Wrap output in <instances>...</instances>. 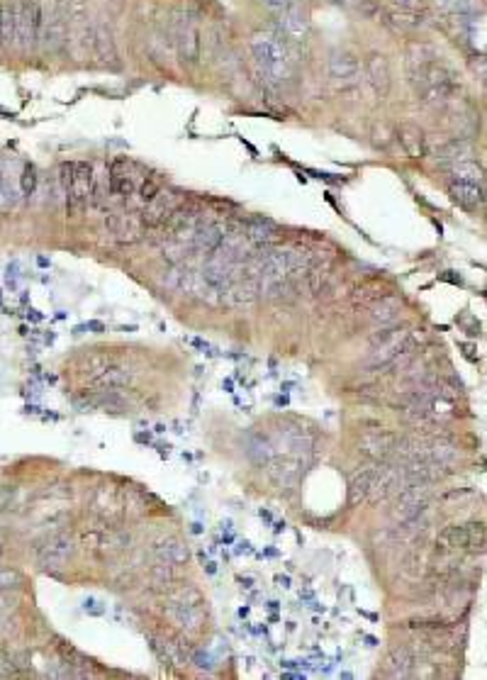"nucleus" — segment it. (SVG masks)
Listing matches in <instances>:
<instances>
[{
    "instance_id": "1",
    "label": "nucleus",
    "mask_w": 487,
    "mask_h": 680,
    "mask_svg": "<svg viewBox=\"0 0 487 680\" xmlns=\"http://www.w3.org/2000/svg\"><path fill=\"white\" fill-rule=\"evenodd\" d=\"M59 181H61V188H64L69 215L71 217L83 215L88 203L93 200V188H95L93 166L88 161L61 164V169H59Z\"/></svg>"
},
{
    "instance_id": "2",
    "label": "nucleus",
    "mask_w": 487,
    "mask_h": 680,
    "mask_svg": "<svg viewBox=\"0 0 487 680\" xmlns=\"http://www.w3.org/2000/svg\"><path fill=\"white\" fill-rule=\"evenodd\" d=\"M251 51H253V59L258 61L261 71H263L268 79L273 81H283L290 76V59H288V51H285V46L278 42V37H273V34H253L251 37Z\"/></svg>"
},
{
    "instance_id": "4",
    "label": "nucleus",
    "mask_w": 487,
    "mask_h": 680,
    "mask_svg": "<svg viewBox=\"0 0 487 680\" xmlns=\"http://www.w3.org/2000/svg\"><path fill=\"white\" fill-rule=\"evenodd\" d=\"M183 198H186V195H183V191H178V188H161V191H159L149 203L144 205V210H141V220L146 222V227L166 224L176 210H181Z\"/></svg>"
},
{
    "instance_id": "24",
    "label": "nucleus",
    "mask_w": 487,
    "mask_h": 680,
    "mask_svg": "<svg viewBox=\"0 0 487 680\" xmlns=\"http://www.w3.org/2000/svg\"><path fill=\"white\" fill-rule=\"evenodd\" d=\"M414 654L409 651L407 646H395L388 656V666H390V676L393 678H409L414 668Z\"/></svg>"
},
{
    "instance_id": "34",
    "label": "nucleus",
    "mask_w": 487,
    "mask_h": 680,
    "mask_svg": "<svg viewBox=\"0 0 487 680\" xmlns=\"http://www.w3.org/2000/svg\"><path fill=\"white\" fill-rule=\"evenodd\" d=\"M161 188H164V186H159V181H154V179H146V181H144V183H141V186H139V200H141V203L146 205V203H149V200L154 198V195H156L159 191H161Z\"/></svg>"
},
{
    "instance_id": "37",
    "label": "nucleus",
    "mask_w": 487,
    "mask_h": 680,
    "mask_svg": "<svg viewBox=\"0 0 487 680\" xmlns=\"http://www.w3.org/2000/svg\"><path fill=\"white\" fill-rule=\"evenodd\" d=\"M397 10H424V0H390Z\"/></svg>"
},
{
    "instance_id": "13",
    "label": "nucleus",
    "mask_w": 487,
    "mask_h": 680,
    "mask_svg": "<svg viewBox=\"0 0 487 680\" xmlns=\"http://www.w3.org/2000/svg\"><path fill=\"white\" fill-rule=\"evenodd\" d=\"M448 195L456 205H461L463 210H478L485 205V191L480 188V183H468L453 179L448 186Z\"/></svg>"
},
{
    "instance_id": "25",
    "label": "nucleus",
    "mask_w": 487,
    "mask_h": 680,
    "mask_svg": "<svg viewBox=\"0 0 487 680\" xmlns=\"http://www.w3.org/2000/svg\"><path fill=\"white\" fill-rule=\"evenodd\" d=\"M17 42V8L10 3H0V46Z\"/></svg>"
},
{
    "instance_id": "18",
    "label": "nucleus",
    "mask_w": 487,
    "mask_h": 680,
    "mask_svg": "<svg viewBox=\"0 0 487 680\" xmlns=\"http://www.w3.org/2000/svg\"><path fill=\"white\" fill-rule=\"evenodd\" d=\"M405 59H407V74H417V71L436 64L438 54H436V49L426 42H409Z\"/></svg>"
},
{
    "instance_id": "15",
    "label": "nucleus",
    "mask_w": 487,
    "mask_h": 680,
    "mask_svg": "<svg viewBox=\"0 0 487 680\" xmlns=\"http://www.w3.org/2000/svg\"><path fill=\"white\" fill-rule=\"evenodd\" d=\"M361 451L366 454V456L371 459H380L385 461L388 456H393L395 454V446H397V436L390 434V431H371V434H363V439H361Z\"/></svg>"
},
{
    "instance_id": "40",
    "label": "nucleus",
    "mask_w": 487,
    "mask_h": 680,
    "mask_svg": "<svg viewBox=\"0 0 487 680\" xmlns=\"http://www.w3.org/2000/svg\"><path fill=\"white\" fill-rule=\"evenodd\" d=\"M485 198H487V188H485Z\"/></svg>"
},
{
    "instance_id": "30",
    "label": "nucleus",
    "mask_w": 487,
    "mask_h": 680,
    "mask_svg": "<svg viewBox=\"0 0 487 680\" xmlns=\"http://www.w3.org/2000/svg\"><path fill=\"white\" fill-rule=\"evenodd\" d=\"M281 17V27H283V32L288 34V37H302V34L307 32V17L300 13L298 8H293V10H288V13H283V15H278Z\"/></svg>"
},
{
    "instance_id": "11",
    "label": "nucleus",
    "mask_w": 487,
    "mask_h": 680,
    "mask_svg": "<svg viewBox=\"0 0 487 680\" xmlns=\"http://www.w3.org/2000/svg\"><path fill=\"white\" fill-rule=\"evenodd\" d=\"M91 44H93V54H95V59H100V64H105V66H110V69L120 66V61H117V46H115V39H112V32H110L108 25L98 22V25L93 27Z\"/></svg>"
},
{
    "instance_id": "26",
    "label": "nucleus",
    "mask_w": 487,
    "mask_h": 680,
    "mask_svg": "<svg viewBox=\"0 0 487 680\" xmlns=\"http://www.w3.org/2000/svg\"><path fill=\"white\" fill-rule=\"evenodd\" d=\"M44 39H46V44H49V49H54V51L61 49L64 42H66V25H64V17L59 13L46 17Z\"/></svg>"
},
{
    "instance_id": "28",
    "label": "nucleus",
    "mask_w": 487,
    "mask_h": 680,
    "mask_svg": "<svg viewBox=\"0 0 487 680\" xmlns=\"http://www.w3.org/2000/svg\"><path fill=\"white\" fill-rule=\"evenodd\" d=\"M156 554H159V559L164 561V564H171V566H178V564H186L188 561V546L183 541H178V539H169V541H164L161 546L156 549Z\"/></svg>"
},
{
    "instance_id": "31",
    "label": "nucleus",
    "mask_w": 487,
    "mask_h": 680,
    "mask_svg": "<svg viewBox=\"0 0 487 680\" xmlns=\"http://www.w3.org/2000/svg\"><path fill=\"white\" fill-rule=\"evenodd\" d=\"M451 174L456 176L458 181H468V183H483L485 181V171L473 161V159H466V161H458L456 166L448 169Z\"/></svg>"
},
{
    "instance_id": "17",
    "label": "nucleus",
    "mask_w": 487,
    "mask_h": 680,
    "mask_svg": "<svg viewBox=\"0 0 487 680\" xmlns=\"http://www.w3.org/2000/svg\"><path fill=\"white\" fill-rule=\"evenodd\" d=\"M224 244V229L217 224H198L193 232V246L203 254H215Z\"/></svg>"
},
{
    "instance_id": "16",
    "label": "nucleus",
    "mask_w": 487,
    "mask_h": 680,
    "mask_svg": "<svg viewBox=\"0 0 487 680\" xmlns=\"http://www.w3.org/2000/svg\"><path fill=\"white\" fill-rule=\"evenodd\" d=\"M198 602H188V600H181V602H171L169 605V617L174 619L178 626H183V629L188 631H200V622H203V614L198 610Z\"/></svg>"
},
{
    "instance_id": "21",
    "label": "nucleus",
    "mask_w": 487,
    "mask_h": 680,
    "mask_svg": "<svg viewBox=\"0 0 487 680\" xmlns=\"http://www.w3.org/2000/svg\"><path fill=\"white\" fill-rule=\"evenodd\" d=\"M376 476H378V466L356 473V476L351 478V486H348V502H351V505L371 498V490H373V483H376Z\"/></svg>"
},
{
    "instance_id": "39",
    "label": "nucleus",
    "mask_w": 487,
    "mask_h": 680,
    "mask_svg": "<svg viewBox=\"0 0 487 680\" xmlns=\"http://www.w3.org/2000/svg\"><path fill=\"white\" fill-rule=\"evenodd\" d=\"M326 3H331V5H343V8H361V5L368 3V0H326Z\"/></svg>"
},
{
    "instance_id": "38",
    "label": "nucleus",
    "mask_w": 487,
    "mask_h": 680,
    "mask_svg": "<svg viewBox=\"0 0 487 680\" xmlns=\"http://www.w3.org/2000/svg\"><path fill=\"white\" fill-rule=\"evenodd\" d=\"M471 69L487 84V56H475V59H471Z\"/></svg>"
},
{
    "instance_id": "33",
    "label": "nucleus",
    "mask_w": 487,
    "mask_h": 680,
    "mask_svg": "<svg viewBox=\"0 0 487 680\" xmlns=\"http://www.w3.org/2000/svg\"><path fill=\"white\" fill-rule=\"evenodd\" d=\"M34 188H37V171H34V166H25L20 176V191L29 198V195H34Z\"/></svg>"
},
{
    "instance_id": "10",
    "label": "nucleus",
    "mask_w": 487,
    "mask_h": 680,
    "mask_svg": "<svg viewBox=\"0 0 487 680\" xmlns=\"http://www.w3.org/2000/svg\"><path fill=\"white\" fill-rule=\"evenodd\" d=\"M366 81L378 98H385L390 93L393 74H390V64L383 54H371L366 59Z\"/></svg>"
},
{
    "instance_id": "20",
    "label": "nucleus",
    "mask_w": 487,
    "mask_h": 680,
    "mask_svg": "<svg viewBox=\"0 0 487 680\" xmlns=\"http://www.w3.org/2000/svg\"><path fill=\"white\" fill-rule=\"evenodd\" d=\"M244 232H246V239L256 246H268L278 239V227L271 220H248L244 224Z\"/></svg>"
},
{
    "instance_id": "12",
    "label": "nucleus",
    "mask_w": 487,
    "mask_h": 680,
    "mask_svg": "<svg viewBox=\"0 0 487 680\" xmlns=\"http://www.w3.org/2000/svg\"><path fill=\"white\" fill-rule=\"evenodd\" d=\"M176 49L183 64H198L200 51H203V39H200V29L193 22L181 25L176 34Z\"/></svg>"
},
{
    "instance_id": "14",
    "label": "nucleus",
    "mask_w": 487,
    "mask_h": 680,
    "mask_svg": "<svg viewBox=\"0 0 487 680\" xmlns=\"http://www.w3.org/2000/svg\"><path fill=\"white\" fill-rule=\"evenodd\" d=\"M329 76L336 84H356L361 76V64L351 51H334L329 56Z\"/></svg>"
},
{
    "instance_id": "9",
    "label": "nucleus",
    "mask_w": 487,
    "mask_h": 680,
    "mask_svg": "<svg viewBox=\"0 0 487 680\" xmlns=\"http://www.w3.org/2000/svg\"><path fill=\"white\" fill-rule=\"evenodd\" d=\"M108 188L117 198H129L136 188L134 164L129 159H115L108 169Z\"/></svg>"
},
{
    "instance_id": "32",
    "label": "nucleus",
    "mask_w": 487,
    "mask_h": 680,
    "mask_svg": "<svg viewBox=\"0 0 487 680\" xmlns=\"http://www.w3.org/2000/svg\"><path fill=\"white\" fill-rule=\"evenodd\" d=\"M436 10H441L443 15H456L463 17L475 10V0H433Z\"/></svg>"
},
{
    "instance_id": "6",
    "label": "nucleus",
    "mask_w": 487,
    "mask_h": 680,
    "mask_svg": "<svg viewBox=\"0 0 487 680\" xmlns=\"http://www.w3.org/2000/svg\"><path fill=\"white\" fill-rule=\"evenodd\" d=\"M412 349V336L409 332H395L390 339H385L383 344L373 346L371 356H368L366 366L368 369H383V366H390L393 361L400 359V354H407Z\"/></svg>"
},
{
    "instance_id": "36",
    "label": "nucleus",
    "mask_w": 487,
    "mask_h": 680,
    "mask_svg": "<svg viewBox=\"0 0 487 680\" xmlns=\"http://www.w3.org/2000/svg\"><path fill=\"white\" fill-rule=\"evenodd\" d=\"M261 3H263L268 10H273L276 15H283V13H288V10L298 8V0H261Z\"/></svg>"
},
{
    "instance_id": "7",
    "label": "nucleus",
    "mask_w": 487,
    "mask_h": 680,
    "mask_svg": "<svg viewBox=\"0 0 487 680\" xmlns=\"http://www.w3.org/2000/svg\"><path fill=\"white\" fill-rule=\"evenodd\" d=\"M485 539L483 524H451L438 534V544L443 549H475Z\"/></svg>"
},
{
    "instance_id": "27",
    "label": "nucleus",
    "mask_w": 487,
    "mask_h": 680,
    "mask_svg": "<svg viewBox=\"0 0 487 680\" xmlns=\"http://www.w3.org/2000/svg\"><path fill=\"white\" fill-rule=\"evenodd\" d=\"M397 312H400V300L397 298H388V295H383V298L378 300V303L371 305V317L376 319L380 324H390L397 319Z\"/></svg>"
},
{
    "instance_id": "22",
    "label": "nucleus",
    "mask_w": 487,
    "mask_h": 680,
    "mask_svg": "<svg viewBox=\"0 0 487 680\" xmlns=\"http://www.w3.org/2000/svg\"><path fill=\"white\" fill-rule=\"evenodd\" d=\"M466 159H471V146H468L466 139H451L448 144H443L441 149H436V161L441 164V166H456L458 161H466Z\"/></svg>"
},
{
    "instance_id": "3",
    "label": "nucleus",
    "mask_w": 487,
    "mask_h": 680,
    "mask_svg": "<svg viewBox=\"0 0 487 680\" xmlns=\"http://www.w3.org/2000/svg\"><path fill=\"white\" fill-rule=\"evenodd\" d=\"M46 10L44 0H22L17 8V42L20 46H34L44 37Z\"/></svg>"
},
{
    "instance_id": "5",
    "label": "nucleus",
    "mask_w": 487,
    "mask_h": 680,
    "mask_svg": "<svg viewBox=\"0 0 487 680\" xmlns=\"http://www.w3.org/2000/svg\"><path fill=\"white\" fill-rule=\"evenodd\" d=\"M105 227L112 234V239L120 244H134L146 232V222L136 212H112L105 217Z\"/></svg>"
},
{
    "instance_id": "29",
    "label": "nucleus",
    "mask_w": 487,
    "mask_h": 680,
    "mask_svg": "<svg viewBox=\"0 0 487 680\" xmlns=\"http://www.w3.org/2000/svg\"><path fill=\"white\" fill-rule=\"evenodd\" d=\"M390 22L397 29H419L424 25V10H390Z\"/></svg>"
},
{
    "instance_id": "19",
    "label": "nucleus",
    "mask_w": 487,
    "mask_h": 680,
    "mask_svg": "<svg viewBox=\"0 0 487 680\" xmlns=\"http://www.w3.org/2000/svg\"><path fill=\"white\" fill-rule=\"evenodd\" d=\"M397 139L409 159H421L426 154V137L417 125H402L397 129Z\"/></svg>"
},
{
    "instance_id": "35",
    "label": "nucleus",
    "mask_w": 487,
    "mask_h": 680,
    "mask_svg": "<svg viewBox=\"0 0 487 680\" xmlns=\"http://www.w3.org/2000/svg\"><path fill=\"white\" fill-rule=\"evenodd\" d=\"M22 583L20 573L13 571V569H3L0 571V590H10V588H17V585Z\"/></svg>"
},
{
    "instance_id": "23",
    "label": "nucleus",
    "mask_w": 487,
    "mask_h": 680,
    "mask_svg": "<svg viewBox=\"0 0 487 680\" xmlns=\"http://www.w3.org/2000/svg\"><path fill=\"white\" fill-rule=\"evenodd\" d=\"M93 383L103 390H120L132 383V374H129L127 369H120V366H110V369L100 371V374L93 378Z\"/></svg>"
},
{
    "instance_id": "8",
    "label": "nucleus",
    "mask_w": 487,
    "mask_h": 680,
    "mask_svg": "<svg viewBox=\"0 0 487 680\" xmlns=\"http://www.w3.org/2000/svg\"><path fill=\"white\" fill-rule=\"evenodd\" d=\"M74 554V539L71 534H54L44 541V546L37 549V561L41 569H59L69 561Z\"/></svg>"
}]
</instances>
